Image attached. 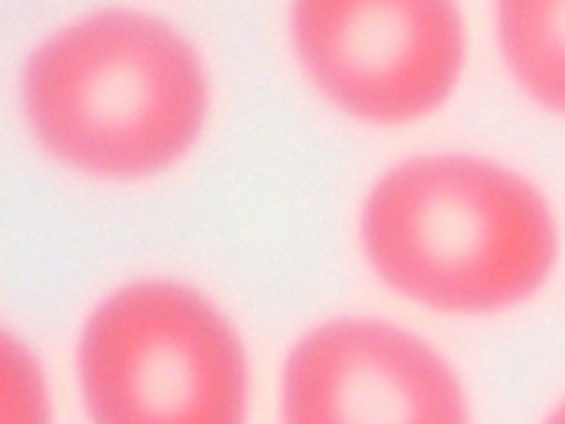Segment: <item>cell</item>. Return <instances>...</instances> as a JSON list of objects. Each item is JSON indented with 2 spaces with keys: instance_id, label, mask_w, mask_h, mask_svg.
I'll return each mask as SVG.
<instances>
[{
  "instance_id": "obj_1",
  "label": "cell",
  "mask_w": 565,
  "mask_h": 424,
  "mask_svg": "<svg viewBox=\"0 0 565 424\" xmlns=\"http://www.w3.org/2000/svg\"><path fill=\"white\" fill-rule=\"evenodd\" d=\"M20 102L38 141L95 174L168 166L199 135L207 82L194 46L137 9L66 20L26 53Z\"/></svg>"
},
{
  "instance_id": "obj_2",
  "label": "cell",
  "mask_w": 565,
  "mask_h": 424,
  "mask_svg": "<svg viewBox=\"0 0 565 424\" xmlns=\"http://www.w3.org/2000/svg\"><path fill=\"white\" fill-rule=\"evenodd\" d=\"M360 234L391 285L461 311L530 296L556 256V225L539 190L463 152L417 155L380 174L362 201Z\"/></svg>"
},
{
  "instance_id": "obj_3",
  "label": "cell",
  "mask_w": 565,
  "mask_h": 424,
  "mask_svg": "<svg viewBox=\"0 0 565 424\" xmlns=\"http://www.w3.org/2000/svg\"><path fill=\"white\" fill-rule=\"evenodd\" d=\"M77 367L93 424H243L241 340L181 280L141 278L106 294L82 327Z\"/></svg>"
},
{
  "instance_id": "obj_4",
  "label": "cell",
  "mask_w": 565,
  "mask_h": 424,
  "mask_svg": "<svg viewBox=\"0 0 565 424\" xmlns=\"http://www.w3.org/2000/svg\"><path fill=\"white\" fill-rule=\"evenodd\" d=\"M291 38L313 82L340 106L375 119L417 115L452 86L463 29L441 0L298 2Z\"/></svg>"
},
{
  "instance_id": "obj_5",
  "label": "cell",
  "mask_w": 565,
  "mask_h": 424,
  "mask_svg": "<svg viewBox=\"0 0 565 424\" xmlns=\"http://www.w3.org/2000/svg\"><path fill=\"white\" fill-rule=\"evenodd\" d=\"M282 424H470L448 362L415 333L364 316L329 318L289 349Z\"/></svg>"
},
{
  "instance_id": "obj_6",
  "label": "cell",
  "mask_w": 565,
  "mask_h": 424,
  "mask_svg": "<svg viewBox=\"0 0 565 424\" xmlns=\"http://www.w3.org/2000/svg\"><path fill=\"white\" fill-rule=\"evenodd\" d=\"M497 31L525 93L565 115V2H503Z\"/></svg>"
},
{
  "instance_id": "obj_7",
  "label": "cell",
  "mask_w": 565,
  "mask_h": 424,
  "mask_svg": "<svg viewBox=\"0 0 565 424\" xmlns=\"http://www.w3.org/2000/svg\"><path fill=\"white\" fill-rule=\"evenodd\" d=\"M2 373L4 424H49V404L38 364L31 351L9 333L2 338Z\"/></svg>"
},
{
  "instance_id": "obj_8",
  "label": "cell",
  "mask_w": 565,
  "mask_h": 424,
  "mask_svg": "<svg viewBox=\"0 0 565 424\" xmlns=\"http://www.w3.org/2000/svg\"><path fill=\"white\" fill-rule=\"evenodd\" d=\"M541 424H565V398L545 415Z\"/></svg>"
}]
</instances>
